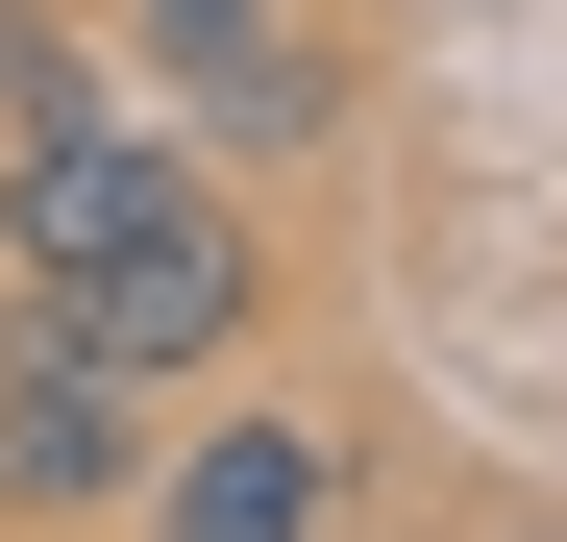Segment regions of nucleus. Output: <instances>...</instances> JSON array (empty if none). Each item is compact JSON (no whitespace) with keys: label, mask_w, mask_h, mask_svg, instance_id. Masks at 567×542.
Wrapping results in <instances>:
<instances>
[{"label":"nucleus","mask_w":567,"mask_h":542,"mask_svg":"<svg viewBox=\"0 0 567 542\" xmlns=\"http://www.w3.org/2000/svg\"><path fill=\"white\" fill-rule=\"evenodd\" d=\"M50 296L100 321V345H124L148 395H173V371H223V345L271 321V198H247L223 148H173V173H148V222H124L100 271H50Z\"/></svg>","instance_id":"1"},{"label":"nucleus","mask_w":567,"mask_h":542,"mask_svg":"<svg viewBox=\"0 0 567 542\" xmlns=\"http://www.w3.org/2000/svg\"><path fill=\"white\" fill-rule=\"evenodd\" d=\"M148 469H173L148 371L74 296H0V518H148Z\"/></svg>","instance_id":"2"},{"label":"nucleus","mask_w":567,"mask_h":542,"mask_svg":"<svg viewBox=\"0 0 567 542\" xmlns=\"http://www.w3.org/2000/svg\"><path fill=\"white\" fill-rule=\"evenodd\" d=\"M148 542H346V419L321 395H223L148 469Z\"/></svg>","instance_id":"3"},{"label":"nucleus","mask_w":567,"mask_h":542,"mask_svg":"<svg viewBox=\"0 0 567 542\" xmlns=\"http://www.w3.org/2000/svg\"><path fill=\"white\" fill-rule=\"evenodd\" d=\"M148 173H173V148H148L124 100H100V124H0V271H25V296L100 271V247L148 222Z\"/></svg>","instance_id":"4"},{"label":"nucleus","mask_w":567,"mask_h":542,"mask_svg":"<svg viewBox=\"0 0 567 542\" xmlns=\"http://www.w3.org/2000/svg\"><path fill=\"white\" fill-rule=\"evenodd\" d=\"M346 124V50L297 25V50H173V148H223V173H271V148H321Z\"/></svg>","instance_id":"5"},{"label":"nucleus","mask_w":567,"mask_h":542,"mask_svg":"<svg viewBox=\"0 0 567 542\" xmlns=\"http://www.w3.org/2000/svg\"><path fill=\"white\" fill-rule=\"evenodd\" d=\"M100 100H124V74L74 50V25H0V124H100Z\"/></svg>","instance_id":"6"},{"label":"nucleus","mask_w":567,"mask_h":542,"mask_svg":"<svg viewBox=\"0 0 567 542\" xmlns=\"http://www.w3.org/2000/svg\"><path fill=\"white\" fill-rule=\"evenodd\" d=\"M124 50L173 74V50H297V0H124Z\"/></svg>","instance_id":"7"},{"label":"nucleus","mask_w":567,"mask_h":542,"mask_svg":"<svg viewBox=\"0 0 567 542\" xmlns=\"http://www.w3.org/2000/svg\"><path fill=\"white\" fill-rule=\"evenodd\" d=\"M0 25H25V0H0Z\"/></svg>","instance_id":"8"}]
</instances>
